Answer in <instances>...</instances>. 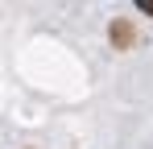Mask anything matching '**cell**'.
Segmentation results:
<instances>
[{
  "mask_svg": "<svg viewBox=\"0 0 153 149\" xmlns=\"http://www.w3.org/2000/svg\"><path fill=\"white\" fill-rule=\"evenodd\" d=\"M112 46H116V50H128V46H132V25H128L124 17L112 21Z\"/></svg>",
  "mask_w": 153,
  "mask_h": 149,
  "instance_id": "1",
  "label": "cell"
},
{
  "mask_svg": "<svg viewBox=\"0 0 153 149\" xmlns=\"http://www.w3.org/2000/svg\"><path fill=\"white\" fill-rule=\"evenodd\" d=\"M137 8H141L145 17H153V0H137Z\"/></svg>",
  "mask_w": 153,
  "mask_h": 149,
  "instance_id": "2",
  "label": "cell"
}]
</instances>
